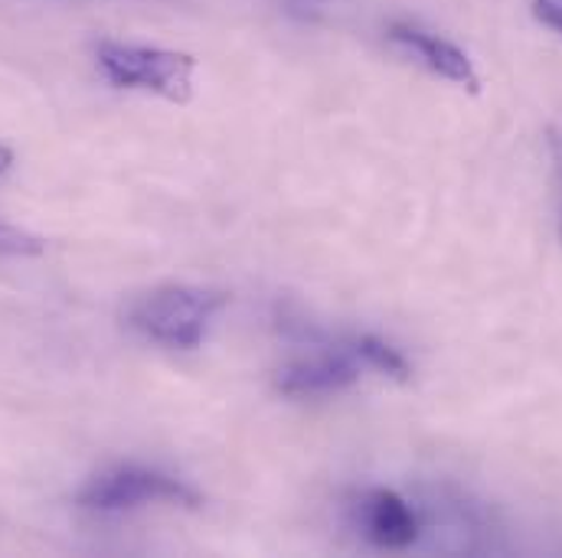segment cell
<instances>
[{
  "label": "cell",
  "mask_w": 562,
  "mask_h": 558,
  "mask_svg": "<svg viewBox=\"0 0 562 558\" xmlns=\"http://www.w3.org/2000/svg\"><path fill=\"white\" fill-rule=\"evenodd\" d=\"M360 379V366L350 353H321L311 360H294L279 369V392L284 396H330L344 392Z\"/></svg>",
  "instance_id": "obj_5"
},
{
  "label": "cell",
  "mask_w": 562,
  "mask_h": 558,
  "mask_svg": "<svg viewBox=\"0 0 562 558\" xmlns=\"http://www.w3.org/2000/svg\"><path fill=\"white\" fill-rule=\"evenodd\" d=\"M226 304H229V294L216 291V287L160 284V287L138 294L125 307V323L154 343L193 350L203 343L210 320Z\"/></svg>",
  "instance_id": "obj_1"
},
{
  "label": "cell",
  "mask_w": 562,
  "mask_h": 558,
  "mask_svg": "<svg viewBox=\"0 0 562 558\" xmlns=\"http://www.w3.org/2000/svg\"><path fill=\"white\" fill-rule=\"evenodd\" d=\"M353 356H357L360 363H367V366H373V369H380V373L400 379V383H409V376H413L406 356H403L396 346H390L386 340H380V337H370V333H367V337L353 340Z\"/></svg>",
  "instance_id": "obj_7"
},
{
  "label": "cell",
  "mask_w": 562,
  "mask_h": 558,
  "mask_svg": "<svg viewBox=\"0 0 562 558\" xmlns=\"http://www.w3.org/2000/svg\"><path fill=\"white\" fill-rule=\"evenodd\" d=\"M390 39L406 46L422 66H428L435 76L468 89V92H477L481 89V79H477V69L474 62L468 59L464 49H458L454 43L435 36V33H425L419 26H409V23H393L390 26Z\"/></svg>",
  "instance_id": "obj_6"
},
{
  "label": "cell",
  "mask_w": 562,
  "mask_h": 558,
  "mask_svg": "<svg viewBox=\"0 0 562 558\" xmlns=\"http://www.w3.org/2000/svg\"><path fill=\"white\" fill-rule=\"evenodd\" d=\"M10 163H13V150L10 147H0V173H7Z\"/></svg>",
  "instance_id": "obj_10"
},
{
  "label": "cell",
  "mask_w": 562,
  "mask_h": 558,
  "mask_svg": "<svg viewBox=\"0 0 562 558\" xmlns=\"http://www.w3.org/2000/svg\"><path fill=\"white\" fill-rule=\"evenodd\" d=\"M533 13L540 23L562 33V0H533Z\"/></svg>",
  "instance_id": "obj_9"
},
{
  "label": "cell",
  "mask_w": 562,
  "mask_h": 558,
  "mask_svg": "<svg viewBox=\"0 0 562 558\" xmlns=\"http://www.w3.org/2000/svg\"><path fill=\"white\" fill-rule=\"evenodd\" d=\"M82 510L99 513H122L144 503H180V506H200L196 490L180 483L177 477L144 470V467H112L95 474L76 497Z\"/></svg>",
  "instance_id": "obj_3"
},
{
  "label": "cell",
  "mask_w": 562,
  "mask_h": 558,
  "mask_svg": "<svg viewBox=\"0 0 562 558\" xmlns=\"http://www.w3.org/2000/svg\"><path fill=\"white\" fill-rule=\"evenodd\" d=\"M95 59L105 79L119 89H144L173 105H187L193 99L196 59L190 53L160 49V46L102 43L95 49Z\"/></svg>",
  "instance_id": "obj_2"
},
{
  "label": "cell",
  "mask_w": 562,
  "mask_h": 558,
  "mask_svg": "<svg viewBox=\"0 0 562 558\" xmlns=\"http://www.w3.org/2000/svg\"><path fill=\"white\" fill-rule=\"evenodd\" d=\"M46 252V239L36 232H26L20 226L0 223V255L10 259H40Z\"/></svg>",
  "instance_id": "obj_8"
},
{
  "label": "cell",
  "mask_w": 562,
  "mask_h": 558,
  "mask_svg": "<svg viewBox=\"0 0 562 558\" xmlns=\"http://www.w3.org/2000/svg\"><path fill=\"white\" fill-rule=\"evenodd\" d=\"M360 529L380 549H409L419 539V516L400 493L370 490L360 500Z\"/></svg>",
  "instance_id": "obj_4"
}]
</instances>
